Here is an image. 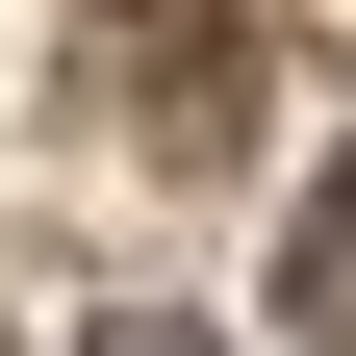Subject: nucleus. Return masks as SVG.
<instances>
[{"label": "nucleus", "mask_w": 356, "mask_h": 356, "mask_svg": "<svg viewBox=\"0 0 356 356\" xmlns=\"http://www.w3.org/2000/svg\"><path fill=\"white\" fill-rule=\"evenodd\" d=\"M229 26H127V51H102V102H153V153H204V127H229Z\"/></svg>", "instance_id": "obj_1"}, {"label": "nucleus", "mask_w": 356, "mask_h": 356, "mask_svg": "<svg viewBox=\"0 0 356 356\" xmlns=\"http://www.w3.org/2000/svg\"><path fill=\"white\" fill-rule=\"evenodd\" d=\"M280 356H356V153H331V204L280 229Z\"/></svg>", "instance_id": "obj_2"}]
</instances>
